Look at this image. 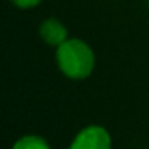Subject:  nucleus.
Segmentation results:
<instances>
[{
  "label": "nucleus",
  "instance_id": "7ed1b4c3",
  "mask_svg": "<svg viewBox=\"0 0 149 149\" xmlns=\"http://www.w3.org/2000/svg\"><path fill=\"white\" fill-rule=\"evenodd\" d=\"M39 36L47 45L56 47L58 48L61 43H64L68 37V27L64 23H61L56 18H47L42 24L39 26Z\"/></svg>",
  "mask_w": 149,
  "mask_h": 149
},
{
  "label": "nucleus",
  "instance_id": "20e7f679",
  "mask_svg": "<svg viewBox=\"0 0 149 149\" xmlns=\"http://www.w3.org/2000/svg\"><path fill=\"white\" fill-rule=\"evenodd\" d=\"M11 149H52V146L39 135H24L15 141Z\"/></svg>",
  "mask_w": 149,
  "mask_h": 149
},
{
  "label": "nucleus",
  "instance_id": "f257e3e1",
  "mask_svg": "<svg viewBox=\"0 0 149 149\" xmlns=\"http://www.w3.org/2000/svg\"><path fill=\"white\" fill-rule=\"evenodd\" d=\"M56 64L64 77L71 80H85L95 71V52L85 40L68 39L56 48Z\"/></svg>",
  "mask_w": 149,
  "mask_h": 149
},
{
  "label": "nucleus",
  "instance_id": "39448f33",
  "mask_svg": "<svg viewBox=\"0 0 149 149\" xmlns=\"http://www.w3.org/2000/svg\"><path fill=\"white\" fill-rule=\"evenodd\" d=\"M11 3L18 8H23V10H31V8H36L37 5L42 3V0H10Z\"/></svg>",
  "mask_w": 149,
  "mask_h": 149
},
{
  "label": "nucleus",
  "instance_id": "f03ea898",
  "mask_svg": "<svg viewBox=\"0 0 149 149\" xmlns=\"http://www.w3.org/2000/svg\"><path fill=\"white\" fill-rule=\"evenodd\" d=\"M69 149H112V138L103 125H87L72 138Z\"/></svg>",
  "mask_w": 149,
  "mask_h": 149
}]
</instances>
